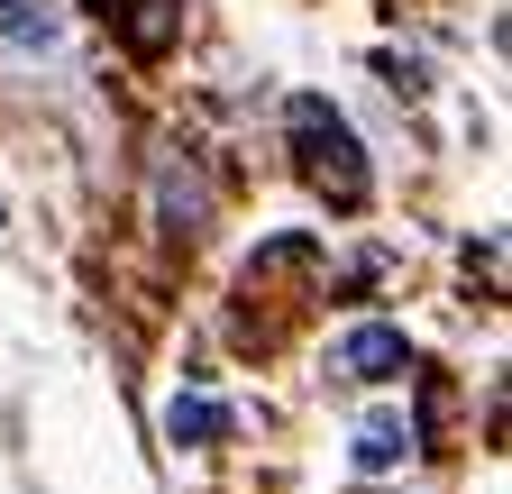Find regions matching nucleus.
<instances>
[{"label": "nucleus", "instance_id": "obj_1", "mask_svg": "<svg viewBox=\"0 0 512 494\" xmlns=\"http://www.w3.org/2000/svg\"><path fill=\"white\" fill-rule=\"evenodd\" d=\"M284 129H293V165H302V174H311L339 211H357V202H366V156H357V129H348V119L320 101V92H293V101H284Z\"/></svg>", "mask_w": 512, "mask_h": 494}, {"label": "nucleus", "instance_id": "obj_3", "mask_svg": "<svg viewBox=\"0 0 512 494\" xmlns=\"http://www.w3.org/2000/svg\"><path fill=\"white\" fill-rule=\"evenodd\" d=\"M165 440H174V449H211V440H229V403L202 394V385H183V394L165 403Z\"/></svg>", "mask_w": 512, "mask_h": 494}, {"label": "nucleus", "instance_id": "obj_4", "mask_svg": "<svg viewBox=\"0 0 512 494\" xmlns=\"http://www.w3.org/2000/svg\"><path fill=\"white\" fill-rule=\"evenodd\" d=\"M403 458H412V421L403 412H366L357 421V467L384 476V467H403Z\"/></svg>", "mask_w": 512, "mask_h": 494}, {"label": "nucleus", "instance_id": "obj_2", "mask_svg": "<svg viewBox=\"0 0 512 494\" xmlns=\"http://www.w3.org/2000/svg\"><path fill=\"white\" fill-rule=\"evenodd\" d=\"M412 366V339L394 330V321H357L348 339H339V376H357V385H394Z\"/></svg>", "mask_w": 512, "mask_h": 494}]
</instances>
